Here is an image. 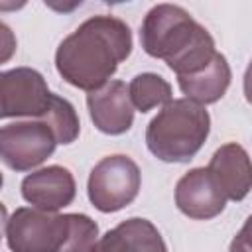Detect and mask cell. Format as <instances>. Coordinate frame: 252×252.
I'll use <instances>...</instances> for the list:
<instances>
[{
	"instance_id": "7a4b0ae2",
	"label": "cell",
	"mask_w": 252,
	"mask_h": 252,
	"mask_svg": "<svg viewBox=\"0 0 252 252\" xmlns=\"http://www.w3.org/2000/svg\"><path fill=\"white\" fill-rule=\"evenodd\" d=\"M140 43L177 77L199 73L217 55L209 30L177 4H156L148 10L140 26Z\"/></svg>"
},
{
	"instance_id": "ba28073f",
	"label": "cell",
	"mask_w": 252,
	"mask_h": 252,
	"mask_svg": "<svg viewBox=\"0 0 252 252\" xmlns=\"http://www.w3.org/2000/svg\"><path fill=\"white\" fill-rule=\"evenodd\" d=\"M175 205L193 220H211L224 211L226 197L207 167H193L175 185Z\"/></svg>"
},
{
	"instance_id": "9a60e30c",
	"label": "cell",
	"mask_w": 252,
	"mask_h": 252,
	"mask_svg": "<svg viewBox=\"0 0 252 252\" xmlns=\"http://www.w3.org/2000/svg\"><path fill=\"white\" fill-rule=\"evenodd\" d=\"M39 120L49 124V128L53 130V134L57 138V144L67 146V144H73L79 138L81 122H79L77 110L67 98H63L59 94L51 96V104Z\"/></svg>"
},
{
	"instance_id": "ac0fdd59",
	"label": "cell",
	"mask_w": 252,
	"mask_h": 252,
	"mask_svg": "<svg viewBox=\"0 0 252 252\" xmlns=\"http://www.w3.org/2000/svg\"><path fill=\"white\" fill-rule=\"evenodd\" d=\"M242 89H244V98L252 104V61L248 63L246 71H244V81H242Z\"/></svg>"
},
{
	"instance_id": "8992f818",
	"label": "cell",
	"mask_w": 252,
	"mask_h": 252,
	"mask_svg": "<svg viewBox=\"0 0 252 252\" xmlns=\"http://www.w3.org/2000/svg\"><path fill=\"white\" fill-rule=\"evenodd\" d=\"M57 146V138L47 122L24 120L2 126L0 158L14 171H30L41 165Z\"/></svg>"
},
{
	"instance_id": "9c48e42d",
	"label": "cell",
	"mask_w": 252,
	"mask_h": 252,
	"mask_svg": "<svg viewBox=\"0 0 252 252\" xmlns=\"http://www.w3.org/2000/svg\"><path fill=\"white\" fill-rule=\"evenodd\" d=\"M87 108L96 130L108 136H120L132 128L134 104L124 81H108L87 94Z\"/></svg>"
},
{
	"instance_id": "3957f363",
	"label": "cell",
	"mask_w": 252,
	"mask_h": 252,
	"mask_svg": "<svg viewBox=\"0 0 252 252\" xmlns=\"http://www.w3.org/2000/svg\"><path fill=\"white\" fill-rule=\"evenodd\" d=\"M211 132V116L203 104L173 98L150 120L146 146L161 161L185 163L197 156Z\"/></svg>"
},
{
	"instance_id": "e0dca14e",
	"label": "cell",
	"mask_w": 252,
	"mask_h": 252,
	"mask_svg": "<svg viewBox=\"0 0 252 252\" xmlns=\"http://www.w3.org/2000/svg\"><path fill=\"white\" fill-rule=\"evenodd\" d=\"M228 252H252V215L244 220L242 228L232 238Z\"/></svg>"
},
{
	"instance_id": "4fadbf2b",
	"label": "cell",
	"mask_w": 252,
	"mask_h": 252,
	"mask_svg": "<svg viewBox=\"0 0 252 252\" xmlns=\"http://www.w3.org/2000/svg\"><path fill=\"white\" fill-rule=\"evenodd\" d=\"M230 79H232L230 65H228L226 57L217 51L213 61L199 73L177 77V85H179L181 93L185 94V98L205 106V104H213L224 96V93L230 87Z\"/></svg>"
},
{
	"instance_id": "7c38bea8",
	"label": "cell",
	"mask_w": 252,
	"mask_h": 252,
	"mask_svg": "<svg viewBox=\"0 0 252 252\" xmlns=\"http://www.w3.org/2000/svg\"><path fill=\"white\" fill-rule=\"evenodd\" d=\"M91 252H167V246L154 222L132 217L104 232Z\"/></svg>"
},
{
	"instance_id": "5bb4252c",
	"label": "cell",
	"mask_w": 252,
	"mask_h": 252,
	"mask_svg": "<svg viewBox=\"0 0 252 252\" xmlns=\"http://www.w3.org/2000/svg\"><path fill=\"white\" fill-rule=\"evenodd\" d=\"M130 100L138 112H150L156 106H165L171 102L173 93L171 85L158 73H140L136 75L130 85Z\"/></svg>"
},
{
	"instance_id": "52a82bcc",
	"label": "cell",
	"mask_w": 252,
	"mask_h": 252,
	"mask_svg": "<svg viewBox=\"0 0 252 252\" xmlns=\"http://www.w3.org/2000/svg\"><path fill=\"white\" fill-rule=\"evenodd\" d=\"M53 93L43 75L32 67H16L0 75V116L18 118L28 116L39 120L49 104Z\"/></svg>"
},
{
	"instance_id": "2e32d148",
	"label": "cell",
	"mask_w": 252,
	"mask_h": 252,
	"mask_svg": "<svg viewBox=\"0 0 252 252\" xmlns=\"http://www.w3.org/2000/svg\"><path fill=\"white\" fill-rule=\"evenodd\" d=\"M98 240V224L83 213H71V232L63 252H91Z\"/></svg>"
},
{
	"instance_id": "277c9868",
	"label": "cell",
	"mask_w": 252,
	"mask_h": 252,
	"mask_svg": "<svg viewBox=\"0 0 252 252\" xmlns=\"http://www.w3.org/2000/svg\"><path fill=\"white\" fill-rule=\"evenodd\" d=\"M71 232V213L57 215L35 207L16 209L4 222L12 252H63Z\"/></svg>"
},
{
	"instance_id": "30bf717a",
	"label": "cell",
	"mask_w": 252,
	"mask_h": 252,
	"mask_svg": "<svg viewBox=\"0 0 252 252\" xmlns=\"http://www.w3.org/2000/svg\"><path fill=\"white\" fill-rule=\"evenodd\" d=\"M22 197L35 209L57 213L73 203L77 185L73 173L63 165H47L28 173L22 179Z\"/></svg>"
},
{
	"instance_id": "5b68a950",
	"label": "cell",
	"mask_w": 252,
	"mask_h": 252,
	"mask_svg": "<svg viewBox=\"0 0 252 252\" xmlns=\"http://www.w3.org/2000/svg\"><path fill=\"white\" fill-rule=\"evenodd\" d=\"M142 173L138 163L122 154L102 158L89 175L87 195L100 213H116L128 207L140 191Z\"/></svg>"
},
{
	"instance_id": "8fae6325",
	"label": "cell",
	"mask_w": 252,
	"mask_h": 252,
	"mask_svg": "<svg viewBox=\"0 0 252 252\" xmlns=\"http://www.w3.org/2000/svg\"><path fill=\"white\" fill-rule=\"evenodd\" d=\"M207 169L215 177L224 197L230 201H242L252 189V159L236 142L217 148Z\"/></svg>"
},
{
	"instance_id": "6da1fadb",
	"label": "cell",
	"mask_w": 252,
	"mask_h": 252,
	"mask_svg": "<svg viewBox=\"0 0 252 252\" xmlns=\"http://www.w3.org/2000/svg\"><path fill=\"white\" fill-rule=\"evenodd\" d=\"M132 53V32L116 16H93L69 33L55 51V69L75 89L96 91Z\"/></svg>"
}]
</instances>
